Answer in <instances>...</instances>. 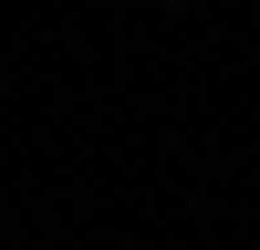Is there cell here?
Masks as SVG:
<instances>
[{
	"label": "cell",
	"mask_w": 260,
	"mask_h": 250,
	"mask_svg": "<svg viewBox=\"0 0 260 250\" xmlns=\"http://www.w3.org/2000/svg\"><path fill=\"white\" fill-rule=\"evenodd\" d=\"M167 11H198V0H167Z\"/></svg>",
	"instance_id": "obj_1"
}]
</instances>
